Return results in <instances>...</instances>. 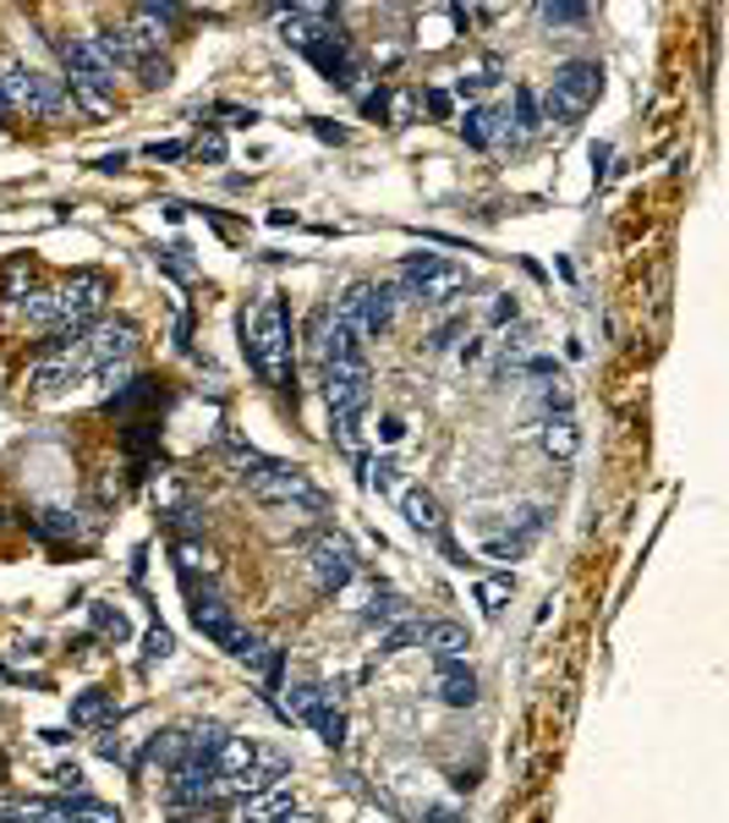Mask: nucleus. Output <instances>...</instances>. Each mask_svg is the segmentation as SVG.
Instances as JSON below:
<instances>
[{"instance_id": "nucleus-37", "label": "nucleus", "mask_w": 729, "mask_h": 823, "mask_svg": "<svg viewBox=\"0 0 729 823\" xmlns=\"http://www.w3.org/2000/svg\"><path fill=\"white\" fill-rule=\"evenodd\" d=\"M176 654V643H170V632H165V626H154V632H148L144 637V658L148 664H154V658H170Z\"/></svg>"}, {"instance_id": "nucleus-52", "label": "nucleus", "mask_w": 729, "mask_h": 823, "mask_svg": "<svg viewBox=\"0 0 729 823\" xmlns=\"http://www.w3.org/2000/svg\"><path fill=\"white\" fill-rule=\"evenodd\" d=\"M0 527H6V510H0Z\"/></svg>"}, {"instance_id": "nucleus-4", "label": "nucleus", "mask_w": 729, "mask_h": 823, "mask_svg": "<svg viewBox=\"0 0 729 823\" xmlns=\"http://www.w3.org/2000/svg\"><path fill=\"white\" fill-rule=\"evenodd\" d=\"M0 94H6L11 116H17V110H28V116H44V122L66 116V105H72L61 77L33 72V66H22V61H6V66H0Z\"/></svg>"}, {"instance_id": "nucleus-42", "label": "nucleus", "mask_w": 729, "mask_h": 823, "mask_svg": "<svg viewBox=\"0 0 729 823\" xmlns=\"http://www.w3.org/2000/svg\"><path fill=\"white\" fill-rule=\"evenodd\" d=\"M55 785L72 791V796H83V769H77V763H61V769H55Z\"/></svg>"}, {"instance_id": "nucleus-3", "label": "nucleus", "mask_w": 729, "mask_h": 823, "mask_svg": "<svg viewBox=\"0 0 729 823\" xmlns=\"http://www.w3.org/2000/svg\"><path fill=\"white\" fill-rule=\"evenodd\" d=\"M598 94H603V66H598V61H566V66L554 72L549 94L538 99V110H543V127H549V122H554V127H571V122H582L587 110L598 105Z\"/></svg>"}, {"instance_id": "nucleus-8", "label": "nucleus", "mask_w": 729, "mask_h": 823, "mask_svg": "<svg viewBox=\"0 0 729 823\" xmlns=\"http://www.w3.org/2000/svg\"><path fill=\"white\" fill-rule=\"evenodd\" d=\"M187 593H192V626H198L214 648H225V654L242 658L253 643H258L247 626H236V621H231V610H225V599H220L214 588H198V582L187 577Z\"/></svg>"}, {"instance_id": "nucleus-29", "label": "nucleus", "mask_w": 729, "mask_h": 823, "mask_svg": "<svg viewBox=\"0 0 729 823\" xmlns=\"http://www.w3.org/2000/svg\"><path fill=\"white\" fill-rule=\"evenodd\" d=\"M516 133H521V138L543 133V110H538V94H532V88H516ZM516 133H510V138H516Z\"/></svg>"}, {"instance_id": "nucleus-26", "label": "nucleus", "mask_w": 729, "mask_h": 823, "mask_svg": "<svg viewBox=\"0 0 729 823\" xmlns=\"http://www.w3.org/2000/svg\"><path fill=\"white\" fill-rule=\"evenodd\" d=\"M225 462H231L242 478H253V473H264V467H270V456H264L258 445H247L242 434H225Z\"/></svg>"}, {"instance_id": "nucleus-16", "label": "nucleus", "mask_w": 729, "mask_h": 823, "mask_svg": "<svg viewBox=\"0 0 729 823\" xmlns=\"http://www.w3.org/2000/svg\"><path fill=\"white\" fill-rule=\"evenodd\" d=\"M461 138H466L472 149H488V144L510 138V122H505V110H494V105H466V116H461Z\"/></svg>"}, {"instance_id": "nucleus-43", "label": "nucleus", "mask_w": 729, "mask_h": 823, "mask_svg": "<svg viewBox=\"0 0 729 823\" xmlns=\"http://www.w3.org/2000/svg\"><path fill=\"white\" fill-rule=\"evenodd\" d=\"M461 329H466V325H461V319H450V325H439L434 335H429V351H450V340H455Z\"/></svg>"}, {"instance_id": "nucleus-49", "label": "nucleus", "mask_w": 729, "mask_h": 823, "mask_svg": "<svg viewBox=\"0 0 729 823\" xmlns=\"http://www.w3.org/2000/svg\"><path fill=\"white\" fill-rule=\"evenodd\" d=\"M275 823H318V819H307V813H286V819H275Z\"/></svg>"}, {"instance_id": "nucleus-38", "label": "nucleus", "mask_w": 729, "mask_h": 823, "mask_svg": "<svg viewBox=\"0 0 729 823\" xmlns=\"http://www.w3.org/2000/svg\"><path fill=\"white\" fill-rule=\"evenodd\" d=\"M159 264H165L176 281H192V258H187V247H165V253H159Z\"/></svg>"}, {"instance_id": "nucleus-9", "label": "nucleus", "mask_w": 729, "mask_h": 823, "mask_svg": "<svg viewBox=\"0 0 729 823\" xmlns=\"http://www.w3.org/2000/svg\"><path fill=\"white\" fill-rule=\"evenodd\" d=\"M83 362L88 373H105V368H127L133 351H138V325L133 319H94L83 329Z\"/></svg>"}, {"instance_id": "nucleus-2", "label": "nucleus", "mask_w": 729, "mask_h": 823, "mask_svg": "<svg viewBox=\"0 0 729 823\" xmlns=\"http://www.w3.org/2000/svg\"><path fill=\"white\" fill-rule=\"evenodd\" d=\"M242 351H247V362L264 384L292 379V314H286L281 297H264L258 314L242 325Z\"/></svg>"}, {"instance_id": "nucleus-25", "label": "nucleus", "mask_w": 729, "mask_h": 823, "mask_svg": "<svg viewBox=\"0 0 729 823\" xmlns=\"http://www.w3.org/2000/svg\"><path fill=\"white\" fill-rule=\"evenodd\" d=\"M28 286H33V270H28V258H11V264H6V275H0V308H22Z\"/></svg>"}, {"instance_id": "nucleus-15", "label": "nucleus", "mask_w": 729, "mask_h": 823, "mask_svg": "<svg viewBox=\"0 0 729 823\" xmlns=\"http://www.w3.org/2000/svg\"><path fill=\"white\" fill-rule=\"evenodd\" d=\"M538 445H543V456H554V462H571V456L582 451V429H577V418H571V412L538 418Z\"/></svg>"}, {"instance_id": "nucleus-22", "label": "nucleus", "mask_w": 729, "mask_h": 823, "mask_svg": "<svg viewBox=\"0 0 729 823\" xmlns=\"http://www.w3.org/2000/svg\"><path fill=\"white\" fill-rule=\"evenodd\" d=\"M401 615H412V604L395 593V588H373L368 593V610H362V621L379 632V626H390V621H401Z\"/></svg>"}, {"instance_id": "nucleus-30", "label": "nucleus", "mask_w": 729, "mask_h": 823, "mask_svg": "<svg viewBox=\"0 0 729 823\" xmlns=\"http://www.w3.org/2000/svg\"><path fill=\"white\" fill-rule=\"evenodd\" d=\"M505 599H510V577H483V582H477V604H483V615H499Z\"/></svg>"}, {"instance_id": "nucleus-6", "label": "nucleus", "mask_w": 729, "mask_h": 823, "mask_svg": "<svg viewBox=\"0 0 729 823\" xmlns=\"http://www.w3.org/2000/svg\"><path fill=\"white\" fill-rule=\"evenodd\" d=\"M395 303H401L395 286L357 281V286H346V297H340L329 314H335L340 325H351L362 340H379V335H390V325H395Z\"/></svg>"}, {"instance_id": "nucleus-20", "label": "nucleus", "mask_w": 729, "mask_h": 823, "mask_svg": "<svg viewBox=\"0 0 729 823\" xmlns=\"http://www.w3.org/2000/svg\"><path fill=\"white\" fill-rule=\"evenodd\" d=\"M258 752H264V747H258L253 736H225L220 752H214V769H220V774H247V769L258 763Z\"/></svg>"}, {"instance_id": "nucleus-21", "label": "nucleus", "mask_w": 729, "mask_h": 823, "mask_svg": "<svg viewBox=\"0 0 729 823\" xmlns=\"http://www.w3.org/2000/svg\"><path fill=\"white\" fill-rule=\"evenodd\" d=\"M292 813V791L286 785H270V791H258V796H247L242 802V823H275Z\"/></svg>"}, {"instance_id": "nucleus-10", "label": "nucleus", "mask_w": 729, "mask_h": 823, "mask_svg": "<svg viewBox=\"0 0 729 823\" xmlns=\"http://www.w3.org/2000/svg\"><path fill=\"white\" fill-rule=\"evenodd\" d=\"M307 571H313L318 593H346L351 577H357V549H351V538L318 532V538L307 544Z\"/></svg>"}, {"instance_id": "nucleus-51", "label": "nucleus", "mask_w": 729, "mask_h": 823, "mask_svg": "<svg viewBox=\"0 0 729 823\" xmlns=\"http://www.w3.org/2000/svg\"><path fill=\"white\" fill-rule=\"evenodd\" d=\"M0 116H11V105H6V94H0Z\"/></svg>"}, {"instance_id": "nucleus-41", "label": "nucleus", "mask_w": 729, "mask_h": 823, "mask_svg": "<svg viewBox=\"0 0 729 823\" xmlns=\"http://www.w3.org/2000/svg\"><path fill=\"white\" fill-rule=\"evenodd\" d=\"M379 440H384V445H401V440H406V418H395V412L379 418Z\"/></svg>"}, {"instance_id": "nucleus-31", "label": "nucleus", "mask_w": 729, "mask_h": 823, "mask_svg": "<svg viewBox=\"0 0 729 823\" xmlns=\"http://www.w3.org/2000/svg\"><path fill=\"white\" fill-rule=\"evenodd\" d=\"M538 17H543L549 28H582L592 11H587V6H538Z\"/></svg>"}, {"instance_id": "nucleus-5", "label": "nucleus", "mask_w": 729, "mask_h": 823, "mask_svg": "<svg viewBox=\"0 0 729 823\" xmlns=\"http://www.w3.org/2000/svg\"><path fill=\"white\" fill-rule=\"evenodd\" d=\"M395 292L412 297V303H423V308H450L466 292V264H450L439 253H412L401 264V286Z\"/></svg>"}, {"instance_id": "nucleus-50", "label": "nucleus", "mask_w": 729, "mask_h": 823, "mask_svg": "<svg viewBox=\"0 0 729 823\" xmlns=\"http://www.w3.org/2000/svg\"><path fill=\"white\" fill-rule=\"evenodd\" d=\"M429 823H455V813H444V808H439V813H429Z\"/></svg>"}, {"instance_id": "nucleus-35", "label": "nucleus", "mask_w": 729, "mask_h": 823, "mask_svg": "<svg viewBox=\"0 0 729 823\" xmlns=\"http://www.w3.org/2000/svg\"><path fill=\"white\" fill-rule=\"evenodd\" d=\"M368 484H373L379 494H390L395 484H401V467H395L390 456H379V462H373V473H368Z\"/></svg>"}, {"instance_id": "nucleus-23", "label": "nucleus", "mask_w": 729, "mask_h": 823, "mask_svg": "<svg viewBox=\"0 0 729 823\" xmlns=\"http://www.w3.org/2000/svg\"><path fill=\"white\" fill-rule=\"evenodd\" d=\"M499 72H505V61H499V55H483L477 66H466V72L455 77V94H461V99H477L483 88L499 83Z\"/></svg>"}, {"instance_id": "nucleus-19", "label": "nucleus", "mask_w": 729, "mask_h": 823, "mask_svg": "<svg viewBox=\"0 0 729 823\" xmlns=\"http://www.w3.org/2000/svg\"><path fill=\"white\" fill-rule=\"evenodd\" d=\"M242 664L264 680V692H281V669H286V648H281V643H253V648L242 654Z\"/></svg>"}, {"instance_id": "nucleus-45", "label": "nucleus", "mask_w": 729, "mask_h": 823, "mask_svg": "<svg viewBox=\"0 0 729 823\" xmlns=\"http://www.w3.org/2000/svg\"><path fill=\"white\" fill-rule=\"evenodd\" d=\"M187 144H148V160H181Z\"/></svg>"}, {"instance_id": "nucleus-47", "label": "nucleus", "mask_w": 729, "mask_h": 823, "mask_svg": "<svg viewBox=\"0 0 729 823\" xmlns=\"http://www.w3.org/2000/svg\"><path fill=\"white\" fill-rule=\"evenodd\" d=\"M483 346H488V340H466V346H461V362L477 368V362H483Z\"/></svg>"}, {"instance_id": "nucleus-14", "label": "nucleus", "mask_w": 729, "mask_h": 823, "mask_svg": "<svg viewBox=\"0 0 729 823\" xmlns=\"http://www.w3.org/2000/svg\"><path fill=\"white\" fill-rule=\"evenodd\" d=\"M434 697L444 708H472V703H477V675L466 669V658H439Z\"/></svg>"}, {"instance_id": "nucleus-46", "label": "nucleus", "mask_w": 729, "mask_h": 823, "mask_svg": "<svg viewBox=\"0 0 729 823\" xmlns=\"http://www.w3.org/2000/svg\"><path fill=\"white\" fill-rule=\"evenodd\" d=\"M313 133H318L324 144H346V127H335V122H313Z\"/></svg>"}, {"instance_id": "nucleus-27", "label": "nucleus", "mask_w": 729, "mask_h": 823, "mask_svg": "<svg viewBox=\"0 0 729 823\" xmlns=\"http://www.w3.org/2000/svg\"><path fill=\"white\" fill-rule=\"evenodd\" d=\"M105 719H116V697L110 692H83L72 703V725H105Z\"/></svg>"}, {"instance_id": "nucleus-39", "label": "nucleus", "mask_w": 729, "mask_h": 823, "mask_svg": "<svg viewBox=\"0 0 729 823\" xmlns=\"http://www.w3.org/2000/svg\"><path fill=\"white\" fill-rule=\"evenodd\" d=\"M423 105H429V116H439V122H450V110H455L450 88H429V94H423Z\"/></svg>"}, {"instance_id": "nucleus-36", "label": "nucleus", "mask_w": 729, "mask_h": 823, "mask_svg": "<svg viewBox=\"0 0 729 823\" xmlns=\"http://www.w3.org/2000/svg\"><path fill=\"white\" fill-rule=\"evenodd\" d=\"M521 373H527V379H560V362L543 357V351H532V357H521Z\"/></svg>"}, {"instance_id": "nucleus-40", "label": "nucleus", "mask_w": 729, "mask_h": 823, "mask_svg": "<svg viewBox=\"0 0 729 823\" xmlns=\"http://www.w3.org/2000/svg\"><path fill=\"white\" fill-rule=\"evenodd\" d=\"M521 319V308H516V297H499L494 308H488V325L499 329V325H516Z\"/></svg>"}, {"instance_id": "nucleus-12", "label": "nucleus", "mask_w": 729, "mask_h": 823, "mask_svg": "<svg viewBox=\"0 0 729 823\" xmlns=\"http://www.w3.org/2000/svg\"><path fill=\"white\" fill-rule=\"evenodd\" d=\"M165 796H170V808H214V802H225L220 769L214 763H176Z\"/></svg>"}, {"instance_id": "nucleus-28", "label": "nucleus", "mask_w": 729, "mask_h": 823, "mask_svg": "<svg viewBox=\"0 0 729 823\" xmlns=\"http://www.w3.org/2000/svg\"><path fill=\"white\" fill-rule=\"evenodd\" d=\"M55 303H61L55 292H28L17 314H22L28 325H39V329H55Z\"/></svg>"}, {"instance_id": "nucleus-17", "label": "nucleus", "mask_w": 729, "mask_h": 823, "mask_svg": "<svg viewBox=\"0 0 729 823\" xmlns=\"http://www.w3.org/2000/svg\"><path fill=\"white\" fill-rule=\"evenodd\" d=\"M418 643H423L434 658H466L472 632H466L461 621H423V637H418Z\"/></svg>"}, {"instance_id": "nucleus-24", "label": "nucleus", "mask_w": 729, "mask_h": 823, "mask_svg": "<svg viewBox=\"0 0 729 823\" xmlns=\"http://www.w3.org/2000/svg\"><path fill=\"white\" fill-rule=\"evenodd\" d=\"M423 637V621L418 615H401V621H390V626H379V654H406L412 643Z\"/></svg>"}, {"instance_id": "nucleus-32", "label": "nucleus", "mask_w": 729, "mask_h": 823, "mask_svg": "<svg viewBox=\"0 0 729 823\" xmlns=\"http://www.w3.org/2000/svg\"><path fill=\"white\" fill-rule=\"evenodd\" d=\"M527 549H532V544H527L521 532H505V538H494V544H488L483 555H488V560H505V566H510V560H521Z\"/></svg>"}, {"instance_id": "nucleus-13", "label": "nucleus", "mask_w": 729, "mask_h": 823, "mask_svg": "<svg viewBox=\"0 0 729 823\" xmlns=\"http://www.w3.org/2000/svg\"><path fill=\"white\" fill-rule=\"evenodd\" d=\"M77 379H88V362H83V351L72 357V351H50V357H39L33 368H28V390H39V395H55V390H66V384H77Z\"/></svg>"}, {"instance_id": "nucleus-33", "label": "nucleus", "mask_w": 729, "mask_h": 823, "mask_svg": "<svg viewBox=\"0 0 729 823\" xmlns=\"http://www.w3.org/2000/svg\"><path fill=\"white\" fill-rule=\"evenodd\" d=\"M88 615H94V632H99V637H127V615H122V610H110V604H94Z\"/></svg>"}, {"instance_id": "nucleus-48", "label": "nucleus", "mask_w": 729, "mask_h": 823, "mask_svg": "<svg viewBox=\"0 0 729 823\" xmlns=\"http://www.w3.org/2000/svg\"><path fill=\"white\" fill-rule=\"evenodd\" d=\"M99 758H110V763H116V758H127V747H122V741H110V736H105V741H99Z\"/></svg>"}, {"instance_id": "nucleus-18", "label": "nucleus", "mask_w": 729, "mask_h": 823, "mask_svg": "<svg viewBox=\"0 0 729 823\" xmlns=\"http://www.w3.org/2000/svg\"><path fill=\"white\" fill-rule=\"evenodd\" d=\"M401 516L423 532V538H444V510L429 489H401Z\"/></svg>"}, {"instance_id": "nucleus-11", "label": "nucleus", "mask_w": 729, "mask_h": 823, "mask_svg": "<svg viewBox=\"0 0 729 823\" xmlns=\"http://www.w3.org/2000/svg\"><path fill=\"white\" fill-rule=\"evenodd\" d=\"M324 401H329V418H362L368 412V362H324Z\"/></svg>"}, {"instance_id": "nucleus-34", "label": "nucleus", "mask_w": 729, "mask_h": 823, "mask_svg": "<svg viewBox=\"0 0 729 823\" xmlns=\"http://www.w3.org/2000/svg\"><path fill=\"white\" fill-rule=\"evenodd\" d=\"M187 155H198V160L220 165V160H225V133H214V127H209V133H203L198 144H187Z\"/></svg>"}, {"instance_id": "nucleus-7", "label": "nucleus", "mask_w": 729, "mask_h": 823, "mask_svg": "<svg viewBox=\"0 0 729 823\" xmlns=\"http://www.w3.org/2000/svg\"><path fill=\"white\" fill-rule=\"evenodd\" d=\"M247 489L258 494V499H270V505H296V510H329V494L318 489L302 467L292 462H275L270 456V467L264 473H253V478H242Z\"/></svg>"}, {"instance_id": "nucleus-53", "label": "nucleus", "mask_w": 729, "mask_h": 823, "mask_svg": "<svg viewBox=\"0 0 729 823\" xmlns=\"http://www.w3.org/2000/svg\"><path fill=\"white\" fill-rule=\"evenodd\" d=\"M116 823H122V819H116Z\"/></svg>"}, {"instance_id": "nucleus-44", "label": "nucleus", "mask_w": 729, "mask_h": 823, "mask_svg": "<svg viewBox=\"0 0 729 823\" xmlns=\"http://www.w3.org/2000/svg\"><path fill=\"white\" fill-rule=\"evenodd\" d=\"M220 116H225L231 127H253V122H258V110H253V105H220Z\"/></svg>"}, {"instance_id": "nucleus-1", "label": "nucleus", "mask_w": 729, "mask_h": 823, "mask_svg": "<svg viewBox=\"0 0 729 823\" xmlns=\"http://www.w3.org/2000/svg\"><path fill=\"white\" fill-rule=\"evenodd\" d=\"M55 55H61V83H66V94L88 110V116H110L116 110V66L94 50V39L88 33H61L55 39Z\"/></svg>"}]
</instances>
